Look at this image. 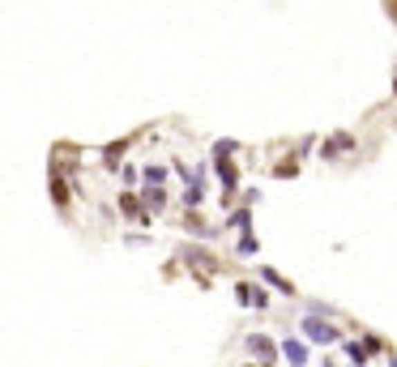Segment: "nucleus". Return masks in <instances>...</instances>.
I'll return each mask as SVG.
<instances>
[{
	"instance_id": "3",
	"label": "nucleus",
	"mask_w": 397,
	"mask_h": 367,
	"mask_svg": "<svg viewBox=\"0 0 397 367\" xmlns=\"http://www.w3.org/2000/svg\"><path fill=\"white\" fill-rule=\"evenodd\" d=\"M278 350H282V346H274V341H269V337H261V333H252V337H248V355H252V359H261V363H274V359H278Z\"/></svg>"
},
{
	"instance_id": "7",
	"label": "nucleus",
	"mask_w": 397,
	"mask_h": 367,
	"mask_svg": "<svg viewBox=\"0 0 397 367\" xmlns=\"http://www.w3.org/2000/svg\"><path fill=\"white\" fill-rule=\"evenodd\" d=\"M188 265H192V269H196V274H201V278H210V274H214V261H210L205 252H196V248L188 252Z\"/></svg>"
},
{
	"instance_id": "1",
	"label": "nucleus",
	"mask_w": 397,
	"mask_h": 367,
	"mask_svg": "<svg viewBox=\"0 0 397 367\" xmlns=\"http://www.w3.org/2000/svg\"><path fill=\"white\" fill-rule=\"evenodd\" d=\"M231 154H235V141H218L214 145V167H218V180H222V201L239 188V171L231 167Z\"/></svg>"
},
{
	"instance_id": "10",
	"label": "nucleus",
	"mask_w": 397,
	"mask_h": 367,
	"mask_svg": "<svg viewBox=\"0 0 397 367\" xmlns=\"http://www.w3.org/2000/svg\"><path fill=\"white\" fill-rule=\"evenodd\" d=\"M261 278H265V282H274V286H278V290H282V295H290V290H295V286H290V282H282V278H278V274H274V269H261Z\"/></svg>"
},
{
	"instance_id": "13",
	"label": "nucleus",
	"mask_w": 397,
	"mask_h": 367,
	"mask_svg": "<svg viewBox=\"0 0 397 367\" xmlns=\"http://www.w3.org/2000/svg\"><path fill=\"white\" fill-rule=\"evenodd\" d=\"M145 205H154V209H163V188H145Z\"/></svg>"
},
{
	"instance_id": "4",
	"label": "nucleus",
	"mask_w": 397,
	"mask_h": 367,
	"mask_svg": "<svg viewBox=\"0 0 397 367\" xmlns=\"http://www.w3.org/2000/svg\"><path fill=\"white\" fill-rule=\"evenodd\" d=\"M342 350H346V359H351V363H367L371 350H380V341H371V337H367V341H346Z\"/></svg>"
},
{
	"instance_id": "11",
	"label": "nucleus",
	"mask_w": 397,
	"mask_h": 367,
	"mask_svg": "<svg viewBox=\"0 0 397 367\" xmlns=\"http://www.w3.org/2000/svg\"><path fill=\"white\" fill-rule=\"evenodd\" d=\"M120 209H124V218H141V205H137V197H120Z\"/></svg>"
},
{
	"instance_id": "8",
	"label": "nucleus",
	"mask_w": 397,
	"mask_h": 367,
	"mask_svg": "<svg viewBox=\"0 0 397 367\" xmlns=\"http://www.w3.org/2000/svg\"><path fill=\"white\" fill-rule=\"evenodd\" d=\"M239 256H257V239H252V231H243L239 235V248H235Z\"/></svg>"
},
{
	"instance_id": "14",
	"label": "nucleus",
	"mask_w": 397,
	"mask_h": 367,
	"mask_svg": "<svg viewBox=\"0 0 397 367\" xmlns=\"http://www.w3.org/2000/svg\"><path fill=\"white\" fill-rule=\"evenodd\" d=\"M235 295H239V303H252V286H243V282H239V286H235Z\"/></svg>"
},
{
	"instance_id": "2",
	"label": "nucleus",
	"mask_w": 397,
	"mask_h": 367,
	"mask_svg": "<svg viewBox=\"0 0 397 367\" xmlns=\"http://www.w3.org/2000/svg\"><path fill=\"white\" fill-rule=\"evenodd\" d=\"M304 333L316 341V346H333V341H342V337H338V329H333V325H325L320 316H304Z\"/></svg>"
},
{
	"instance_id": "9",
	"label": "nucleus",
	"mask_w": 397,
	"mask_h": 367,
	"mask_svg": "<svg viewBox=\"0 0 397 367\" xmlns=\"http://www.w3.org/2000/svg\"><path fill=\"white\" fill-rule=\"evenodd\" d=\"M52 201H56V205H68V188H64L60 176H52Z\"/></svg>"
},
{
	"instance_id": "5",
	"label": "nucleus",
	"mask_w": 397,
	"mask_h": 367,
	"mask_svg": "<svg viewBox=\"0 0 397 367\" xmlns=\"http://www.w3.org/2000/svg\"><path fill=\"white\" fill-rule=\"evenodd\" d=\"M282 359H286V363H308V359H312V355H308V341H295V337L282 341Z\"/></svg>"
},
{
	"instance_id": "12",
	"label": "nucleus",
	"mask_w": 397,
	"mask_h": 367,
	"mask_svg": "<svg viewBox=\"0 0 397 367\" xmlns=\"http://www.w3.org/2000/svg\"><path fill=\"white\" fill-rule=\"evenodd\" d=\"M231 227H239V231H248V227H252V209H239V214L231 218Z\"/></svg>"
},
{
	"instance_id": "15",
	"label": "nucleus",
	"mask_w": 397,
	"mask_h": 367,
	"mask_svg": "<svg viewBox=\"0 0 397 367\" xmlns=\"http://www.w3.org/2000/svg\"><path fill=\"white\" fill-rule=\"evenodd\" d=\"M163 176H167L163 167H150V171H145V180H150V184H163Z\"/></svg>"
},
{
	"instance_id": "6",
	"label": "nucleus",
	"mask_w": 397,
	"mask_h": 367,
	"mask_svg": "<svg viewBox=\"0 0 397 367\" xmlns=\"http://www.w3.org/2000/svg\"><path fill=\"white\" fill-rule=\"evenodd\" d=\"M351 145H355V141H351V133H333V137L325 141V150H320V154H325V158H329V154H346Z\"/></svg>"
},
{
	"instance_id": "16",
	"label": "nucleus",
	"mask_w": 397,
	"mask_h": 367,
	"mask_svg": "<svg viewBox=\"0 0 397 367\" xmlns=\"http://www.w3.org/2000/svg\"><path fill=\"white\" fill-rule=\"evenodd\" d=\"M393 94H397V82H393Z\"/></svg>"
}]
</instances>
